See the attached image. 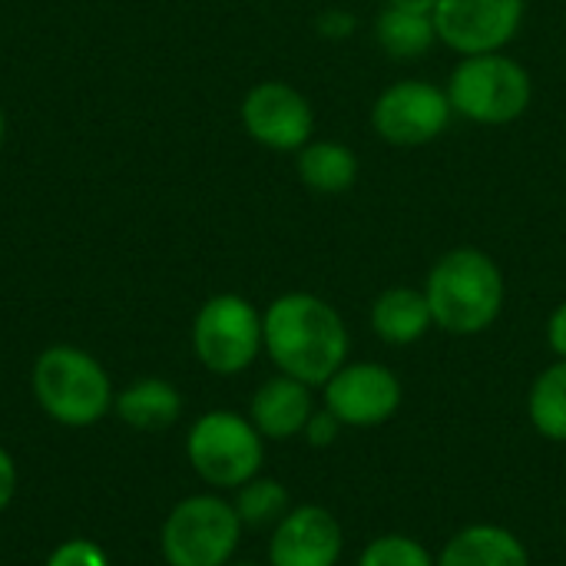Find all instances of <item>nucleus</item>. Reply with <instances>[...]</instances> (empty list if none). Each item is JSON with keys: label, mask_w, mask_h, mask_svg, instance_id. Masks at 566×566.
Returning a JSON list of instances; mask_svg holds the SVG:
<instances>
[{"label": "nucleus", "mask_w": 566, "mask_h": 566, "mask_svg": "<svg viewBox=\"0 0 566 566\" xmlns=\"http://www.w3.org/2000/svg\"><path fill=\"white\" fill-rule=\"evenodd\" d=\"M527 418L531 428L554 441L566 444V361L557 358L554 365H547L527 391Z\"/></svg>", "instance_id": "6ab92c4d"}, {"label": "nucleus", "mask_w": 566, "mask_h": 566, "mask_svg": "<svg viewBox=\"0 0 566 566\" xmlns=\"http://www.w3.org/2000/svg\"><path fill=\"white\" fill-rule=\"evenodd\" d=\"M113 411L136 431H166L182 415V395L166 378H139L113 398Z\"/></svg>", "instance_id": "dca6fc26"}, {"label": "nucleus", "mask_w": 566, "mask_h": 566, "mask_svg": "<svg viewBox=\"0 0 566 566\" xmlns=\"http://www.w3.org/2000/svg\"><path fill=\"white\" fill-rule=\"evenodd\" d=\"M46 566H109V557L86 537H73V541H63L50 557Z\"/></svg>", "instance_id": "4be33fe9"}, {"label": "nucleus", "mask_w": 566, "mask_h": 566, "mask_svg": "<svg viewBox=\"0 0 566 566\" xmlns=\"http://www.w3.org/2000/svg\"><path fill=\"white\" fill-rule=\"evenodd\" d=\"M345 531L322 504L292 507L269 537V566H338Z\"/></svg>", "instance_id": "f8f14e48"}, {"label": "nucleus", "mask_w": 566, "mask_h": 566, "mask_svg": "<svg viewBox=\"0 0 566 566\" xmlns=\"http://www.w3.org/2000/svg\"><path fill=\"white\" fill-rule=\"evenodd\" d=\"M235 514L242 521V527H252V531H262V527H275L289 511H292V501H289V488L275 478H252L249 484H242L235 491Z\"/></svg>", "instance_id": "aec40b11"}, {"label": "nucleus", "mask_w": 566, "mask_h": 566, "mask_svg": "<svg viewBox=\"0 0 566 566\" xmlns=\"http://www.w3.org/2000/svg\"><path fill=\"white\" fill-rule=\"evenodd\" d=\"M527 0H438V43L458 56L501 53L524 27Z\"/></svg>", "instance_id": "9b49d317"}, {"label": "nucleus", "mask_w": 566, "mask_h": 566, "mask_svg": "<svg viewBox=\"0 0 566 566\" xmlns=\"http://www.w3.org/2000/svg\"><path fill=\"white\" fill-rule=\"evenodd\" d=\"M368 119L375 136L388 146L415 149L441 139L454 119V109L444 86L428 80H398L375 96Z\"/></svg>", "instance_id": "6e6552de"}, {"label": "nucleus", "mask_w": 566, "mask_h": 566, "mask_svg": "<svg viewBox=\"0 0 566 566\" xmlns=\"http://www.w3.org/2000/svg\"><path fill=\"white\" fill-rule=\"evenodd\" d=\"M262 345L279 375L322 388L348 358L352 335L342 312L315 292H285L262 312Z\"/></svg>", "instance_id": "f257e3e1"}, {"label": "nucleus", "mask_w": 566, "mask_h": 566, "mask_svg": "<svg viewBox=\"0 0 566 566\" xmlns=\"http://www.w3.org/2000/svg\"><path fill=\"white\" fill-rule=\"evenodd\" d=\"M13 494H17V464H13V458L0 448V514L10 507Z\"/></svg>", "instance_id": "a878e982"}, {"label": "nucleus", "mask_w": 566, "mask_h": 566, "mask_svg": "<svg viewBox=\"0 0 566 566\" xmlns=\"http://www.w3.org/2000/svg\"><path fill=\"white\" fill-rule=\"evenodd\" d=\"M405 401L401 378L381 361H345L325 385L322 405L345 428H378L388 424Z\"/></svg>", "instance_id": "1a4fd4ad"}, {"label": "nucleus", "mask_w": 566, "mask_h": 566, "mask_svg": "<svg viewBox=\"0 0 566 566\" xmlns=\"http://www.w3.org/2000/svg\"><path fill=\"white\" fill-rule=\"evenodd\" d=\"M368 325H371L375 338L391 345V348L418 345L434 328L424 289L391 285V289L378 292L371 308H368Z\"/></svg>", "instance_id": "4468645a"}, {"label": "nucleus", "mask_w": 566, "mask_h": 566, "mask_svg": "<svg viewBox=\"0 0 566 566\" xmlns=\"http://www.w3.org/2000/svg\"><path fill=\"white\" fill-rule=\"evenodd\" d=\"M36 405L66 428H90L113 408V381L106 368L76 345H50L33 361Z\"/></svg>", "instance_id": "7ed1b4c3"}, {"label": "nucleus", "mask_w": 566, "mask_h": 566, "mask_svg": "<svg viewBox=\"0 0 566 566\" xmlns=\"http://www.w3.org/2000/svg\"><path fill=\"white\" fill-rule=\"evenodd\" d=\"M186 458L202 484L216 491H239L262 474L265 438L255 431L249 415L219 408L192 421L186 434Z\"/></svg>", "instance_id": "39448f33"}, {"label": "nucleus", "mask_w": 566, "mask_h": 566, "mask_svg": "<svg viewBox=\"0 0 566 566\" xmlns=\"http://www.w3.org/2000/svg\"><path fill=\"white\" fill-rule=\"evenodd\" d=\"M355 27H358L355 13H348V10H342V7H328V10H322L318 20H315V30H318V36H325V40H348V36L355 33Z\"/></svg>", "instance_id": "b1692460"}, {"label": "nucleus", "mask_w": 566, "mask_h": 566, "mask_svg": "<svg viewBox=\"0 0 566 566\" xmlns=\"http://www.w3.org/2000/svg\"><path fill=\"white\" fill-rule=\"evenodd\" d=\"M438 566H534L524 541L501 524H468L448 537Z\"/></svg>", "instance_id": "2eb2a0df"}, {"label": "nucleus", "mask_w": 566, "mask_h": 566, "mask_svg": "<svg viewBox=\"0 0 566 566\" xmlns=\"http://www.w3.org/2000/svg\"><path fill=\"white\" fill-rule=\"evenodd\" d=\"M295 172L312 192L342 196L358 179V156L338 139H312L295 153Z\"/></svg>", "instance_id": "f3484780"}, {"label": "nucleus", "mask_w": 566, "mask_h": 566, "mask_svg": "<svg viewBox=\"0 0 566 566\" xmlns=\"http://www.w3.org/2000/svg\"><path fill=\"white\" fill-rule=\"evenodd\" d=\"M424 298L431 305L434 328L454 338H474L488 332L507 302V282L494 255L478 245L448 249L424 279Z\"/></svg>", "instance_id": "f03ea898"}, {"label": "nucleus", "mask_w": 566, "mask_h": 566, "mask_svg": "<svg viewBox=\"0 0 566 566\" xmlns=\"http://www.w3.org/2000/svg\"><path fill=\"white\" fill-rule=\"evenodd\" d=\"M444 90H448L454 116L474 126L517 123L531 109V99H534V80L527 66L507 56L504 50L461 56Z\"/></svg>", "instance_id": "20e7f679"}, {"label": "nucleus", "mask_w": 566, "mask_h": 566, "mask_svg": "<svg viewBox=\"0 0 566 566\" xmlns=\"http://www.w3.org/2000/svg\"><path fill=\"white\" fill-rule=\"evenodd\" d=\"M192 352L212 375L232 378L255 365L262 345V312L235 292L206 298L192 318Z\"/></svg>", "instance_id": "0eeeda50"}, {"label": "nucleus", "mask_w": 566, "mask_h": 566, "mask_svg": "<svg viewBox=\"0 0 566 566\" xmlns=\"http://www.w3.org/2000/svg\"><path fill=\"white\" fill-rule=\"evenodd\" d=\"M358 566H438V557L408 534H381L365 544Z\"/></svg>", "instance_id": "412c9836"}, {"label": "nucleus", "mask_w": 566, "mask_h": 566, "mask_svg": "<svg viewBox=\"0 0 566 566\" xmlns=\"http://www.w3.org/2000/svg\"><path fill=\"white\" fill-rule=\"evenodd\" d=\"M242 129L272 153H298L315 139V109L308 96L285 80L255 83L239 106Z\"/></svg>", "instance_id": "9d476101"}, {"label": "nucleus", "mask_w": 566, "mask_h": 566, "mask_svg": "<svg viewBox=\"0 0 566 566\" xmlns=\"http://www.w3.org/2000/svg\"><path fill=\"white\" fill-rule=\"evenodd\" d=\"M229 566H262V564H229ZM269 566V564H265Z\"/></svg>", "instance_id": "c85d7f7f"}, {"label": "nucleus", "mask_w": 566, "mask_h": 566, "mask_svg": "<svg viewBox=\"0 0 566 566\" xmlns=\"http://www.w3.org/2000/svg\"><path fill=\"white\" fill-rule=\"evenodd\" d=\"M385 7H398V10H411V13H434L438 0H385Z\"/></svg>", "instance_id": "bb28decb"}, {"label": "nucleus", "mask_w": 566, "mask_h": 566, "mask_svg": "<svg viewBox=\"0 0 566 566\" xmlns=\"http://www.w3.org/2000/svg\"><path fill=\"white\" fill-rule=\"evenodd\" d=\"M3 139H7V116H3V106H0V146H3Z\"/></svg>", "instance_id": "cd10ccee"}, {"label": "nucleus", "mask_w": 566, "mask_h": 566, "mask_svg": "<svg viewBox=\"0 0 566 566\" xmlns=\"http://www.w3.org/2000/svg\"><path fill=\"white\" fill-rule=\"evenodd\" d=\"M547 345H551L554 358H564L566 361V298L547 318Z\"/></svg>", "instance_id": "393cba45"}, {"label": "nucleus", "mask_w": 566, "mask_h": 566, "mask_svg": "<svg viewBox=\"0 0 566 566\" xmlns=\"http://www.w3.org/2000/svg\"><path fill=\"white\" fill-rule=\"evenodd\" d=\"M371 33H375V43L391 60H418L438 43L431 13H411V10H398V7H385L375 17Z\"/></svg>", "instance_id": "a211bd4d"}, {"label": "nucleus", "mask_w": 566, "mask_h": 566, "mask_svg": "<svg viewBox=\"0 0 566 566\" xmlns=\"http://www.w3.org/2000/svg\"><path fill=\"white\" fill-rule=\"evenodd\" d=\"M342 431H345V424L322 405V408H315L312 411V418H308V424H305V431H302V438L312 444V448H332L338 438H342Z\"/></svg>", "instance_id": "5701e85b"}, {"label": "nucleus", "mask_w": 566, "mask_h": 566, "mask_svg": "<svg viewBox=\"0 0 566 566\" xmlns=\"http://www.w3.org/2000/svg\"><path fill=\"white\" fill-rule=\"evenodd\" d=\"M242 531L232 501L219 494H192L163 521L159 551L169 566H229Z\"/></svg>", "instance_id": "423d86ee"}, {"label": "nucleus", "mask_w": 566, "mask_h": 566, "mask_svg": "<svg viewBox=\"0 0 566 566\" xmlns=\"http://www.w3.org/2000/svg\"><path fill=\"white\" fill-rule=\"evenodd\" d=\"M312 411H315L312 388L289 375H275V378L262 381L249 401V421L255 424V431L265 441L302 438Z\"/></svg>", "instance_id": "ddd939ff"}]
</instances>
